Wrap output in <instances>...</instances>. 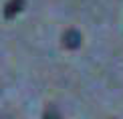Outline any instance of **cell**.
Instances as JSON below:
<instances>
[{"label": "cell", "instance_id": "3957f363", "mask_svg": "<svg viewBox=\"0 0 123 119\" xmlns=\"http://www.w3.org/2000/svg\"><path fill=\"white\" fill-rule=\"evenodd\" d=\"M43 119H61V115H59L57 109H53V107H50V109L44 111V117H43Z\"/></svg>", "mask_w": 123, "mask_h": 119}, {"label": "cell", "instance_id": "6da1fadb", "mask_svg": "<svg viewBox=\"0 0 123 119\" xmlns=\"http://www.w3.org/2000/svg\"><path fill=\"white\" fill-rule=\"evenodd\" d=\"M24 8V0H8L6 6H4V18H14L20 10Z\"/></svg>", "mask_w": 123, "mask_h": 119}, {"label": "cell", "instance_id": "7a4b0ae2", "mask_svg": "<svg viewBox=\"0 0 123 119\" xmlns=\"http://www.w3.org/2000/svg\"><path fill=\"white\" fill-rule=\"evenodd\" d=\"M63 44L67 49H79L81 46V32H77V30H67L63 34Z\"/></svg>", "mask_w": 123, "mask_h": 119}]
</instances>
